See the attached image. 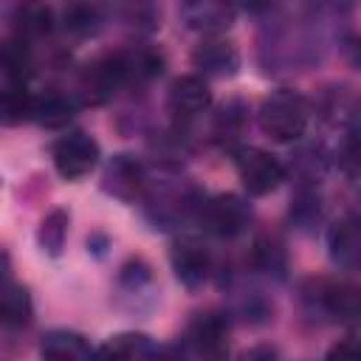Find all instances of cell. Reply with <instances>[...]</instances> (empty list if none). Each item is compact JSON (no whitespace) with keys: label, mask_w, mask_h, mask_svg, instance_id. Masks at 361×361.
Here are the masks:
<instances>
[{"label":"cell","mask_w":361,"mask_h":361,"mask_svg":"<svg viewBox=\"0 0 361 361\" xmlns=\"http://www.w3.org/2000/svg\"><path fill=\"white\" fill-rule=\"evenodd\" d=\"M240 361H276V350H274V347H265V344H259V347H251V350H245Z\"/></svg>","instance_id":"cell-23"},{"label":"cell","mask_w":361,"mask_h":361,"mask_svg":"<svg viewBox=\"0 0 361 361\" xmlns=\"http://www.w3.org/2000/svg\"><path fill=\"white\" fill-rule=\"evenodd\" d=\"M189 17V25H197V28H212V25H223L228 20V11L223 6H195L186 11Z\"/></svg>","instance_id":"cell-19"},{"label":"cell","mask_w":361,"mask_h":361,"mask_svg":"<svg viewBox=\"0 0 361 361\" xmlns=\"http://www.w3.org/2000/svg\"><path fill=\"white\" fill-rule=\"evenodd\" d=\"M172 265H175V274L183 285H200L206 279V271H209V257L206 251L197 245V243H178L175 251H172Z\"/></svg>","instance_id":"cell-10"},{"label":"cell","mask_w":361,"mask_h":361,"mask_svg":"<svg viewBox=\"0 0 361 361\" xmlns=\"http://www.w3.org/2000/svg\"><path fill=\"white\" fill-rule=\"evenodd\" d=\"M51 155H54V166L62 178L79 180L93 172V166L99 161V144L87 133H68L54 144Z\"/></svg>","instance_id":"cell-2"},{"label":"cell","mask_w":361,"mask_h":361,"mask_svg":"<svg viewBox=\"0 0 361 361\" xmlns=\"http://www.w3.org/2000/svg\"><path fill=\"white\" fill-rule=\"evenodd\" d=\"M330 243H333V254L341 257V259H350L355 254V245H358V237H355V226L353 223H338L330 234Z\"/></svg>","instance_id":"cell-18"},{"label":"cell","mask_w":361,"mask_h":361,"mask_svg":"<svg viewBox=\"0 0 361 361\" xmlns=\"http://www.w3.org/2000/svg\"><path fill=\"white\" fill-rule=\"evenodd\" d=\"M34 113V96L25 90V85L6 82L0 87V124H23Z\"/></svg>","instance_id":"cell-11"},{"label":"cell","mask_w":361,"mask_h":361,"mask_svg":"<svg viewBox=\"0 0 361 361\" xmlns=\"http://www.w3.org/2000/svg\"><path fill=\"white\" fill-rule=\"evenodd\" d=\"M209 104H212V93H209V87L200 76H180V79L172 82V90H169L172 113L183 116V118H192V116L203 113Z\"/></svg>","instance_id":"cell-4"},{"label":"cell","mask_w":361,"mask_h":361,"mask_svg":"<svg viewBox=\"0 0 361 361\" xmlns=\"http://www.w3.org/2000/svg\"><path fill=\"white\" fill-rule=\"evenodd\" d=\"M237 172H240V180L243 186L248 189V195H268L274 192L282 180H285V169L282 164L265 152V149H257V147H245L237 152Z\"/></svg>","instance_id":"cell-3"},{"label":"cell","mask_w":361,"mask_h":361,"mask_svg":"<svg viewBox=\"0 0 361 361\" xmlns=\"http://www.w3.org/2000/svg\"><path fill=\"white\" fill-rule=\"evenodd\" d=\"M248 223V209L240 197L234 195H223V197H214L212 206H209V226L214 234L220 237H234L245 228Z\"/></svg>","instance_id":"cell-8"},{"label":"cell","mask_w":361,"mask_h":361,"mask_svg":"<svg viewBox=\"0 0 361 361\" xmlns=\"http://www.w3.org/2000/svg\"><path fill=\"white\" fill-rule=\"evenodd\" d=\"M149 355L152 347L147 336H135V333H121L99 350V361H149Z\"/></svg>","instance_id":"cell-14"},{"label":"cell","mask_w":361,"mask_h":361,"mask_svg":"<svg viewBox=\"0 0 361 361\" xmlns=\"http://www.w3.org/2000/svg\"><path fill=\"white\" fill-rule=\"evenodd\" d=\"M192 338L197 344V353L209 361H220L228 350V322L217 313H206L195 322Z\"/></svg>","instance_id":"cell-6"},{"label":"cell","mask_w":361,"mask_h":361,"mask_svg":"<svg viewBox=\"0 0 361 361\" xmlns=\"http://www.w3.org/2000/svg\"><path fill=\"white\" fill-rule=\"evenodd\" d=\"M96 8H90V6H71L68 11H65V25L71 28V31H79V34H87V31H93V25H96Z\"/></svg>","instance_id":"cell-20"},{"label":"cell","mask_w":361,"mask_h":361,"mask_svg":"<svg viewBox=\"0 0 361 361\" xmlns=\"http://www.w3.org/2000/svg\"><path fill=\"white\" fill-rule=\"evenodd\" d=\"M42 361H93L90 344L79 333L51 330L39 344Z\"/></svg>","instance_id":"cell-7"},{"label":"cell","mask_w":361,"mask_h":361,"mask_svg":"<svg viewBox=\"0 0 361 361\" xmlns=\"http://www.w3.org/2000/svg\"><path fill=\"white\" fill-rule=\"evenodd\" d=\"M327 307H330L333 313L344 316V319L355 316V313H358V293H355V288H350V285L333 288V290L327 293Z\"/></svg>","instance_id":"cell-17"},{"label":"cell","mask_w":361,"mask_h":361,"mask_svg":"<svg viewBox=\"0 0 361 361\" xmlns=\"http://www.w3.org/2000/svg\"><path fill=\"white\" fill-rule=\"evenodd\" d=\"M327 361H361L358 341L350 336V338H344V341L333 344V347H330V353H327Z\"/></svg>","instance_id":"cell-22"},{"label":"cell","mask_w":361,"mask_h":361,"mask_svg":"<svg viewBox=\"0 0 361 361\" xmlns=\"http://www.w3.org/2000/svg\"><path fill=\"white\" fill-rule=\"evenodd\" d=\"M39 237H42V243H45L51 251H59L62 237H65V212H54L51 217H45Z\"/></svg>","instance_id":"cell-21"},{"label":"cell","mask_w":361,"mask_h":361,"mask_svg":"<svg viewBox=\"0 0 361 361\" xmlns=\"http://www.w3.org/2000/svg\"><path fill=\"white\" fill-rule=\"evenodd\" d=\"M149 361H186V355L180 350H175V347H164V350L152 353Z\"/></svg>","instance_id":"cell-24"},{"label":"cell","mask_w":361,"mask_h":361,"mask_svg":"<svg viewBox=\"0 0 361 361\" xmlns=\"http://www.w3.org/2000/svg\"><path fill=\"white\" fill-rule=\"evenodd\" d=\"M31 118H37L42 127H51V130H59L65 127L71 118H73V102L56 90H48L42 96L34 99V113Z\"/></svg>","instance_id":"cell-12"},{"label":"cell","mask_w":361,"mask_h":361,"mask_svg":"<svg viewBox=\"0 0 361 361\" xmlns=\"http://www.w3.org/2000/svg\"><path fill=\"white\" fill-rule=\"evenodd\" d=\"M6 285H8V259L6 254H0V290H6Z\"/></svg>","instance_id":"cell-25"},{"label":"cell","mask_w":361,"mask_h":361,"mask_svg":"<svg viewBox=\"0 0 361 361\" xmlns=\"http://www.w3.org/2000/svg\"><path fill=\"white\" fill-rule=\"evenodd\" d=\"M20 20V34L25 37H39V34H48L51 25H54V11L48 6H25L20 8L17 14Z\"/></svg>","instance_id":"cell-16"},{"label":"cell","mask_w":361,"mask_h":361,"mask_svg":"<svg viewBox=\"0 0 361 361\" xmlns=\"http://www.w3.org/2000/svg\"><path fill=\"white\" fill-rule=\"evenodd\" d=\"M0 71L8 82L23 85L31 76V51L23 37H11L0 45Z\"/></svg>","instance_id":"cell-13"},{"label":"cell","mask_w":361,"mask_h":361,"mask_svg":"<svg viewBox=\"0 0 361 361\" xmlns=\"http://www.w3.org/2000/svg\"><path fill=\"white\" fill-rule=\"evenodd\" d=\"M195 65L209 76H228L237 68V48L228 39H206L195 51Z\"/></svg>","instance_id":"cell-9"},{"label":"cell","mask_w":361,"mask_h":361,"mask_svg":"<svg viewBox=\"0 0 361 361\" xmlns=\"http://www.w3.org/2000/svg\"><path fill=\"white\" fill-rule=\"evenodd\" d=\"M0 322L6 327H23L31 322V299L23 288L0 290Z\"/></svg>","instance_id":"cell-15"},{"label":"cell","mask_w":361,"mask_h":361,"mask_svg":"<svg viewBox=\"0 0 361 361\" xmlns=\"http://www.w3.org/2000/svg\"><path fill=\"white\" fill-rule=\"evenodd\" d=\"M127 73V65L118 59V56H104L93 65L85 68V76H82V87L87 90V99L90 102H102L113 93V87L124 79Z\"/></svg>","instance_id":"cell-5"},{"label":"cell","mask_w":361,"mask_h":361,"mask_svg":"<svg viewBox=\"0 0 361 361\" xmlns=\"http://www.w3.org/2000/svg\"><path fill=\"white\" fill-rule=\"evenodd\" d=\"M262 130L276 141H296L307 127V107L305 99L288 87L274 90L259 110Z\"/></svg>","instance_id":"cell-1"}]
</instances>
